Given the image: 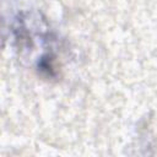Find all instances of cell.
<instances>
[{
    "instance_id": "obj_1",
    "label": "cell",
    "mask_w": 157,
    "mask_h": 157,
    "mask_svg": "<svg viewBox=\"0 0 157 157\" xmlns=\"http://www.w3.org/2000/svg\"><path fill=\"white\" fill-rule=\"evenodd\" d=\"M10 32L18 53L33 58L36 70L45 77H55L59 70L56 37L47 21L37 12H18Z\"/></svg>"
}]
</instances>
